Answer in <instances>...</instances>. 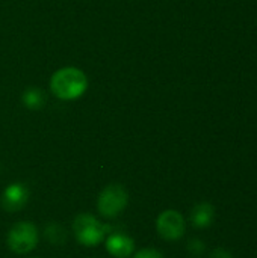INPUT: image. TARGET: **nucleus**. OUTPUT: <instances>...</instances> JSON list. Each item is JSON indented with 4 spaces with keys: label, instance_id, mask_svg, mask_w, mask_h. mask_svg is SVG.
Returning <instances> with one entry per match:
<instances>
[{
    "label": "nucleus",
    "instance_id": "f257e3e1",
    "mask_svg": "<svg viewBox=\"0 0 257 258\" xmlns=\"http://www.w3.org/2000/svg\"><path fill=\"white\" fill-rule=\"evenodd\" d=\"M88 88L86 74L74 67H65L53 73L50 89L59 100H76L85 94Z\"/></svg>",
    "mask_w": 257,
    "mask_h": 258
},
{
    "label": "nucleus",
    "instance_id": "f03ea898",
    "mask_svg": "<svg viewBox=\"0 0 257 258\" xmlns=\"http://www.w3.org/2000/svg\"><path fill=\"white\" fill-rule=\"evenodd\" d=\"M112 231L109 225L101 224L91 213H80L73 221V233L77 242L83 246L92 248L101 243L106 236Z\"/></svg>",
    "mask_w": 257,
    "mask_h": 258
},
{
    "label": "nucleus",
    "instance_id": "7ed1b4c3",
    "mask_svg": "<svg viewBox=\"0 0 257 258\" xmlns=\"http://www.w3.org/2000/svg\"><path fill=\"white\" fill-rule=\"evenodd\" d=\"M129 204V194L123 184H108L97 198V210L106 219L120 216Z\"/></svg>",
    "mask_w": 257,
    "mask_h": 258
},
{
    "label": "nucleus",
    "instance_id": "20e7f679",
    "mask_svg": "<svg viewBox=\"0 0 257 258\" xmlns=\"http://www.w3.org/2000/svg\"><path fill=\"white\" fill-rule=\"evenodd\" d=\"M39 233L33 222L30 221H20L17 222L8 233L6 243L8 248L15 254H27L33 251L38 245Z\"/></svg>",
    "mask_w": 257,
    "mask_h": 258
},
{
    "label": "nucleus",
    "instance_id": "39448f33",
    "mask_svg": "<svg viewBox=\"0 0 257 258\" xmlns=\"http://www.w3.org/2000/svg\"><path fill=\"white\" fill-rule=\"evenodd\" d=\"M156 231L167 242L180 240L186 231V221L177 210H164L156 219Z\"/></svg>",
    "mask_w": 257,
    "mask_h": 258
},
{
    "label": "nucleus",
    "instance_id": "423d86ee",
    "mask_svg": "<svg viewBox=\"0 0 257 258\" xmlns=\"http://www.w3.org/2000/svg\"><path fill=\"white\" fill-rule=\"evenodd\" d=\"M29 201V189L23 183H11L9 186L5 187L2 197H0V204L8 213H15L20 212Z\"/></svg>",
    "mask_w": 257,
    "mask_h": 258
},
{
    "label": "nucleus",
    "instance_id": "0eeeda50",
    "mask_svg": "<svg viewBox=\"0 0 257 258\" xmlns=\"http://www.w3.org/2000/svg\"><path fill=\"white\" fill-rule=\"evenodd\" d=\"M106 251L115 258H130L135 252V240L121 231H111L105 239Z\"/></svg>",
    "mask_w": 257,
    "mask_h": 258
},
{
    "label": "nucleus",
    "instance_id": "6e6552de",
    "mask_svg": "<svg viewBox=\"0 0 257 258\" xmlns=\"http://www.w3.org/2000/svg\"><path fill=\"white\" fill-rule=\"evenodd\" d=\"M189 221L194 228H198V230L209 228L215 221V207L206 201L195 204L191 210Z\"/></svg>",
    "mask_w": 257,
    "mask_h": 258
},
{
    "label": "nucleus",
    "instance_id": "1a4fd4ad",
    "mask_svg": "<svg viewBox=\"0 0 257 258\" xmlns=\"http://www.w3.org/2000/svg\"><path fill=\"white\" fill-rule=\"evenodd\" d=\"M23 104L30 110H39L45 104V94L38 88H29L23 94Z\"/></svg>",
    "mask_w": 257,
    "mask_h": 258
},
{
    "label": "nucleus",
    "instance_id": "9d476101",
    "mask_svg": "<svg viewBox=\"0 0 257 258\" xmlns=\"http://www.w3.org/2000/svg\"><path fill=\"white\" fill-rule=\"evenodd\" d=\"M44 237L52 245H62L67 240V231L58 222H48L44 228Z\"/></svg>",
    "mask_w": 257,
    "mask_h": 258
},
{
    "label": "nucleus",
    "instance_id": "9b49d317",
    "mask_svg": "<svg viewBox=\"0 0 257 258\" xmlns=\"http://www.w3.org/2000/svg\"><path fill=\"white\" fill-rule=\"evenodd\" d=\"M186 248H188V252L194 258L201 257L206 252V243L200 239H191L188 242Z\"/></svg>",
    "mask_w": 257,
    "mask_h": 258
},
{
    "label": "nucleus",
    "instance_id": "f8f14e48",
    "mask_svg": "<svg viewBox=\"0 0 257 258\" xmlns=\"http://www.w3.org/2000/svg\"><path fill=\"white\" fill-rule=\"evenodd\" d=\"M130 258H164V254L156 248H144V249L133 252V255Z\"/></svg>",
    "mask_w": 257,
    "mask_h": 258
},
{
    "label": "nucleus",
    "instance_id": "ddd939ff",
    "mask_svg": "<svg viewBox=\"0 0 257 258\" xmlns=\"http://www.w3.org/2000/svg\"><path fill=\"white\" fill-rule=\"evenodd\" d=\"M209 258H235V257H233V254H232L229 249L218 246V248H215V249H212V251H211Z\"/></svg>",
    "mask_w": 257,
    "mask_h": 258
}]
</instances>
